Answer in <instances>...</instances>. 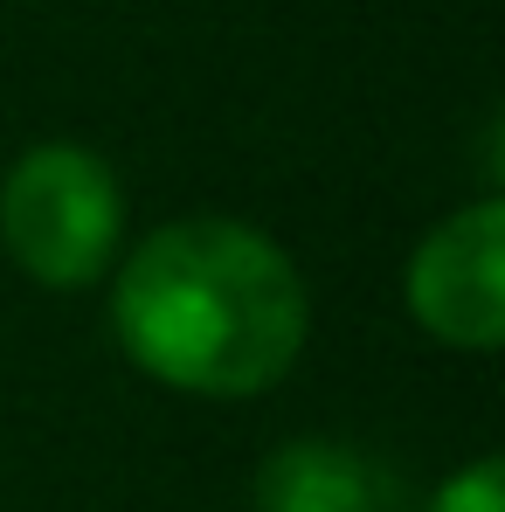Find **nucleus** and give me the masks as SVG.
Listing matches in <instances>:
<instances>
[{"label":"nucleus","mask_w":505,"mask_h":512,"mask_svg":"<svg viewBox=\"0 0 505 512\" xmlns=\"http://www.w3.org/2000/svg\"><path fill=\"white\" fill-rule=\"evenodd\" d=\"M111 326L153 381L236 402L298 360L305 284L291 256L243 222H173L132 250Z\"/></svg>","instance_id":"obj_1"},{"label":"nucleus","mask_w":505,"mask_h":512,"mask_svg":"<svg viewBox=\"0 0 505 512\" xmlns=\"http://www.w3.org/2000/svg\"><path fill=\"white\" fill-rule=\"evenodd\" d=\"M125 229V194L111 167L84 146H35L0 187V243L7 256L56 291L104 277Z\"/></svg>","instance_id":"obj_2"},{"label":"nucleus","mask_w":505,"mask_h":512,"mask_svg":"<svg viewBox=\"0 0 505 512\" xmlns=\"http://www.w3.org/2000/svg\"><path fill=\"white\" fill-rule=\"evenodd\" d=\"M409 305L416 319L450 346L492 353L505 333V208L478 201L429 229L409 263Z\"/></svg>","instance_id":"obj_3"},{"label":"nucleus","mask_w":505,"mask_h":512,"mask_svg":"<svg viewBox=\"0 0 505 512\" xmlns=\"http://www.w3.org/2000/svg\"><path fill=\"white\" fill-rule=\"evenodd\" d=\"M388 506V471L346 443L305 436L263 457L256 471V512H381Z\"/></svg>","instance_id":"obj_4"},{"label":"nucleus","mask_w":505,"mask_h":512,"mask_svg":"<svg viewBox=\"0 0 505 512\" xmlns=\"http://www.w3.org/2000/svg\"><path fill=\"white\" fill-rule=\"evenodd\" d=\"M429 512H505V478H499V457H485V464H471L464 478H450Z\"/></svg>","instance_id":"obj_5"}]
</instances>
